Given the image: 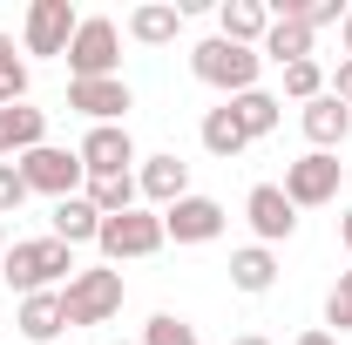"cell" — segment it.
Segmentation results:
<instances>
[{"label": "cell", "mask_w": 352, "mask_h": 345, "mask_svg": "<svg viewBox=\"0 0 352 345\" xmlns=\"http://www.w3.org/2000/svg\"><path fill=\"white\" fill-rule=\"evenodd\" d=\"M68 271H75V251H68L61 237H21V244L0 258V278H7V291H21V298H34V291H54Z\"/></svg>", "instance_id": "1"}, {"label": "cell", "mask_w": 352, "mask_h": 345, "mask_svg": "<svg viewBox=\"0 0 352 345\" xmlns=\"http://www.w3.org/2000/svg\"><path fill=\"white\" fill-rule=\"evenodd\" d=\"M190 68H197V82L223 88V95H251V88H258L264 54H258V47L223 41V34H210V41H197V47H190Z\"/></svg>", "instance_id": "2"}, {"label": "cell", "mask_w": 352, "mask_h": 345, "mask_svg": "<svg viewBox=\"0 0 352 345\" xmlns=\"http://www.w3.org/2000/svg\"><path fill=\"white\" fill-rule=\"evenodd\" d=\"M61 311H68V325H109V318L122 311V271H116V264L75 271V278L61 285Z\"/></svg>", "instance_id": "3"}, {"label": "cell", "mask_w": 352, "mask_h": 345, "mask_svg": "<svg viewBox=\"0 0 352 345\" xmlns=\"http://www.w3.org/2000/svg\"><path fill=\"white\" fill-rule=\"evenodd\" d=\"M68 75L75 82H109L116 75V61H122V34H116V21H102V14H88L82 27H75V41H68Z\"/></svg>", "instance_id": "4"}, {"label": "cell", "mask_w": 352, "mask_h": 345, "mask_svg": "<svg viewBox=\"0 0 352 345\" xmlns=\"http://www.w3.org/2000/svg\"><path fill=\"white\" fill-rule=\"evenodd\" d=\"M102 258L122 264V258H156L170 237H163V216L156 210H122V216H102Z\"/></svg>", "instance_id": "5"}, {"label": "cell", "mask_w": 352, "mask_h": 345, "mask_svg": "<svg viewBox=\"0 0 352 345\" xmlns=\"http://www.w3.org/2000/svg\"><path fill=\"white\" fill-rule=\"evenodd\" d=\"M339 176H346V163L339 156H325V149H311V156H298V163H285V197H292V210H318V203H332L339 197Z\"/></svg>", "instance_id": "6"}, {"label": "cell", "mask_w": 352, "mask_h": 345, "mask_svg": "<svg viewBox=\"0 0 352 345\" xmlns=\"http://www.w3.org/2000/svg\"><path fill=\"white\" fill-rule=\"evenodd\" d=\"M21 176H28V190H41V197H75L88 183V170H82V156L75 149H54V142H41V149H28L21 156Z\"/></svg>", "instance_id": "7"}, {"label": "cell", "mask_w": 352, "mask_h": 345, "mask_svg": "<svg viewBox=\"0 0 352 345\" xmlns=\"http://www.w3.org/2000/svg\"><path fill=\"white\" fill-rule=\"evenodd\" d=\"M75 27H82V14L68 0H34L28 7V54H68Z\"/></svg>", "instance_id": "8"}, {"label": "cell", "mask_w": 352, "mask_h": 345, "mask_svg": "<svg viewBox=\"0 0 352 345\" xmlns=\"http://www.w3.org/2000/svg\"><path fill=\"white\" fill-rule=\"evenodd\" d=\"M163 237H176V244H210V237H223V203L217 197H183V203H170L163 210Z\"/></svg>", "instance_id": "9"}, {"label": "cell", "mask_w": 352, "mask_h": 345, "mask_svg": "<svg viewBox=\"0 0 352 345\" xmlns=\"http://www.w3.org/2000/svg\"><path fill=\"white\" fill-rule=\"evenodd\" d=\"M82 170L88 176H129V163H135V142H129V129L122 122H102V129H88L82 135Z\"/></svg>", "instance_id": "10"}, {"label": "cell", "mask_w": 352, "mask_h": 345, "mask_svg": "<svg viewBox=\"0 0 352 345\" xmlns=\"http://www.w3.org/2000/svg\"><path fill=\"white\" fill-rule=\"evenodd\" d=\"M244 216H251L258 244H285V237L298 230V210H292V197H285L278 183H258V190L244 197Z\"/></svg>", "instance_id": "11"}, {"label": "cell", "mask_w": 352, "mask_h": 345, "mask_svg": "<svg viewBox=\"0 0 352 345\" xmlns=\"http://www.w3.org/2000/svg\"><path fill=\"white\" fill-rule=\"evenodd\" d=\"M68 109H82L95 129L102 122H122L129 115V82L122 75H109V82H68Z\"/></svg>", "instance_id": "12"}, {"label": "cell", "mask_w": 352, "mask_h": 345, "mask_svg": "<svg viewBox=\"0 0 352 345\" xmlns=\"http://www.w3.org/2000/svg\"><path fill=\"white\" fill-rule=\"evenodd\" d=\"M135 190H142L149 203H163V210H170V203L190 197V163H183V156H149L142 176H135Z\"/></svg>", "instance_id": "13"}, {"label": "cell", "mask_w": 352, "mask_h": 345, "mask_svg": "<svg viewBox=\"0 0 352 345\" xmlns=\"http://www.w3.org/2000/svg\"><path fill=\"white\" fill-rule=\"evenodd\" d=\"M217 34L237 47H264V34H271V7L264 0H223L217 7Z\"/></svg>", "instance_id": "14"}, {"label": "cell", "mask_w": 352, "mask_h": 345, "mask_svg": "<svg viewBox=\"0 0 352 345\" xmlns=\"http://www.w3.org/2000/svg\"><path fill=\"white\" fill-rule=\"evenodd\" d=\"M298 122H305L311 149H325V156H332V149L352 135V109L339 102V95H318V102H305V115H298Z\"/></svg>", "instance_id": "15"}, {"label": "cell", "mask_w": 352, "mask_h": 345, "mask_svg": "<svg viewBox=\"0 0 352 345\" xmlns=\"http://www.w3.org/2000/svg\"><path fill=\"white\" fill-rule=\"evenodd\" d=\"M21 339L28 345H47V339H61L68 332V311H61V291H34V298H21Z\"/></svg>", "instance_id": "16"}, {"label": "cell", "mask_w": 352, "mask_h": 345, "mask_svg": "<svg viewBox=\"0 0 352 345\" xmlns=\"http://www.w3.org/2000/svg\"><path fill=\"white\" fill-rule=\"evenodd\" d=\"M47 223H54L47 237H61L68 251H75V244H95V237H102V210H95L88 197H61V203H54V216H47Z\"/></svg>", "instance_id": "17"}, {"label": "cell", "mask_w": 352, "mask_h": 345, "mask_svg": "<svg viewBox=\"0 0 352 345\" xmlns=\"http://www.w3.org/2000/svg\"><path fill=\"white\" fill-rule=\"evenodd\" d=\"M230 285L251 291V298H264V291L278 285V258H271V244H244V251H230Z\"/></svg>", "instance_id": "18"}, {"label": "cell", "mask_w": 352, "mask_h": 345, "mask_svg": "<svg viewBox=\"0 0 352 345\" xmlns=\"http://www.w3.org/2000/svg\"><path fill=\"white\" fill-rule=\"evenodd\" d=\"M176 27H183V7H170V0H149V7H135V14H129V34L142 47H170Z\"/></svg>", "instance_id": "19"}, {"label": "cell", "mask_w": 352, "mask_h": 345, "mask_svg": "<svg viewBox=\"0 0 352 345\" xmlns=\"http://www.w3.org/2000/svg\"><path fill=\"white\" fill-rule=\"evenodd\" d=\"M258 54H271L278 68H292V61H311V27H305V21H271V34H264Z\"/></svg>", "instance_id": "20"}, {"label": "cell", "mask_w": 352, "mask_h": 345, "mask_svg": "<svg viewBox=\"0 0 352 345\" xmlns=\"http://www.w3.org/2000/svg\"><path fill=\"white\" fill-rule=\"evenodd\" d=\"M230 115H237V129L258 142V135L278 129V95H264V88H251V95H230Z\"/></svg>", "instance_id": "21"}, {"label": "cell", "mask_w": 352, "mask_h": 345, "mask_svg": "<svg viewBox=\"0 0 352 345\" xmlns=\"http://www.w3.org/2000/svg\"><path fill=\"white\" fill-rule=\"evenodd\" d=\"M204 149H210V156H223V163L251 149V135L237 129V115H230V102H223V109H210V115H204Z\"/></svg>", "instance_id": "22"}, {"label": "cell", "mask_w": 352, "mask_h": 345, "mask_svg": "<svg viewBox=\"0 0 352 345\" xmlns=\"http://www.w3.org/2000/svg\"><path fill=\"white\" fill-rule=\"evenodd\" d=\"M135 176H88V203L102 216H122V210H135Z\"/></svg>", "instance_id": "23"}, {"label": "cell", "mask_w": 352, "mask_h": 345, "mask_svg": "<svg viewBox=\"0 0 352 345\" xmlns=\"http://www.w3.org/2000/svg\"><path fill=\"white\" fill-rule=\"evenodd\" d=\"M142 345H197V325L176 318V311H156V318L142 325Z\"/></svg>", "instance_id": "24"}, {"label": "cell", "mask_w": 352, "mask_h": 345, "mask_svg": "<svg viewBox=\"0 0 352 345\" xmlns=\"http://www.w3.org/2000/svg\"><path fill=\"white\" fill-rule=\"evenodd\" d=\"M285 95H292V102H318V95H325V68H318V61H292V68H285Z\"/></svg>", "instance_id": "25"}, {"label": "cell", "mask_w": 352, "mask_h": 345, "mask_svg": "<svg viewBox=\"0 0 352 345\" xmlns=\"http://www.w3.org/2000/svg\"><path fill=\"white\" fill-rule=\"evenodd\" d=\"M28 102V61L21 54H0V109Z\"/></svg>", "instance_id": "26"}, {"label": "cell", "mask_w": 352, "mask_h": 345, "mask_svg": "<svg viewBox=\"0 0 352 345\" xmlns=\"http://www.w3.org/2000/svg\"><path fill=\"white\" fill-rule=\"evenodd\" d=\"M34 190H28V176H21V163H0V216H14L21 203H28Z\"/></svg>", "instance_id": "27"}, {"label": "cell", "mask_w": 352, "mask_h": 345, "mask_svg": "<svg viewBox=\"0 0 352 345\" xmlns=\"http://www.w3.org/2000/svg\"><path fill=\"white\" fill-rule=\"evenodd\" d=\"M325 325L352 332V271H339V285H332V298H325Z\"/></svg>", "instance_id": "28"}, {"label": "cell", "mask_w": 352, "mask_h": 345, "mask_svg": "<svg viewBox=\"0 0 352 345\" xmlns=\"http://www.w3.org/2000/svg\"><path fill=\"white\" fill-rule=\"evenodd\" d=\"M325 95H339V102L352 109V61H339V75H332V88H325Z\"/></svg>", "instance_id": "29"}, {"label": "cell", "mask_w": 352, "mask_h": 345, "mask_svg": "<svg viewBox=\"0 0 352 345\" xmlns=\"http://www.w3.org/2000/svg\"><path fill=\"white\" fill-rule=\"evenodd\" d=\"M339 47H346L339 61H352V7H346V21H339Z\"/></svg>", "instance_id": "30"}, {"label": "cell", "mask_w": 352, "mask_h": 345, "mask_svg": "<svg viewBox=\"0 0 352 345\" xmlns=\"http://www.w3.org/2000/svg\"><path fill=\"white\" fill-rule=\"evenodd\" d=\"M298 345H339L332 332H298Z\"/></svg>", "instance_id": "31"}, {"label": "cell", "mask_w": 352, "mask_h": 345, "mask_svg": "<svg viewBox=\"0 0 352 345\" xmlns=\"http://www.w3.org/2000/svg\"><path fill=\"white\" fill-rule=\"evenodd\" d=\"M339 244H346V251H352V210L339 216Z\"/></svg>", "instance_id": "32"}, {"label": "cell", "mask_w": 352, "mask_h": 345, "mask_svg": "<svg viewBox=\"0 0 352 345\" xmlns=\"http://www.w3.org/2000/svg\"><path fill=\"white\" fill-rule=\"evenodd\" d=\"M230 345H271V339H264V332H244V339H230Z\"/></svg>", "instance_id": "33"}, {"label": "cell", "mask_w": 352, "mask_h": 345, "mask_svg": "<svg viewBox=\"0 0 352 345\" xmlns=\"http://www.w3.org/2000/svg\"><path fill=\"white\" fill-rule=\"evenodd\" d=\"M0 163H14V149H7V129H0Z\"/></svg>", "instance_id": "34"}, {"label": "cell", "mask_w": 352, "mask_h": 345, "mask_svg": "<svg viewBox=\"0 0 352 345\" xmlns=\"http://www.w3.org/2000/svg\"><path fill=\"white\" fill-rule=\"evenodd\" d=\"M0 258H7V216H0Z\"/></svg>", "instance_id": "35"}, {"label": "cell", "mask_w": 352, "mask_h": 345, "mask_svg": "<svg viewBox=\"0 0 352 345\" xmlns=\"http://www.w3.org/2000/svg\"><path fill=\"white\" fill-rule=\"evenodd\" d=\"M0 54H14V41H7V34H0Z\"/></svg>", "instance_id": "36"}, {"label": "cell", "mask_w": 352, "mask_h": 345, "mask_svg": "<svg viewBox=\"0 0 352 345\" xmlns=\"http://www.w3.org/2000/svg\"><path fill=\"white\" fill-rule=\"evenodd\" d=\"M135 345H142V339H135Z\"/></svg>", "instance_id": "37"}]
</instances>
